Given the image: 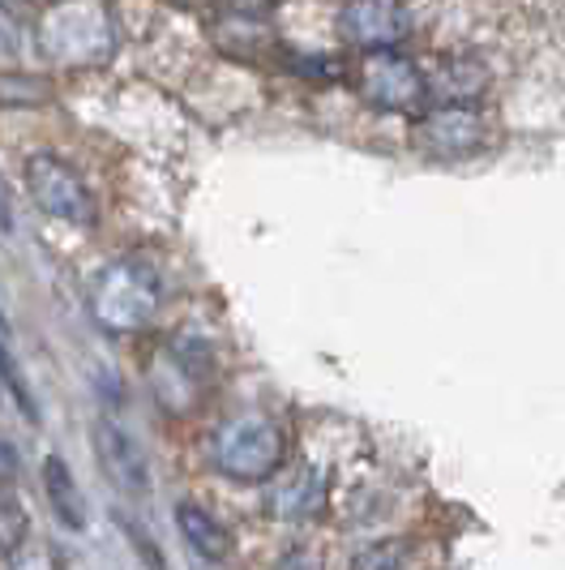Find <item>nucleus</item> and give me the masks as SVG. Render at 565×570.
<instances>
[{"label": "nucleus", "mask_w": 565, "mask_h": 570, "mask_svg": "<svg viewBox=\"0 0 565 570\" xmlns=\"http://www.w3.org/2000/svg\"><path fill=\"white\" fill-rule=\"evenodd\" d=\"M0 228L4 232L13 228V198H9V189H4V180H0Z\"/></svg>", "instance_id": "nucleus-14"}, {"label": "nucleus", "mask_w": 565, "mask_h": 570, "mask_svg": "<svg viewBox=\"0 0 565 570\" xmlns=\"http://www.w3.org/2000/svg\"><path fill=\"white\" fill-rule=\"evenodd\" d=\"M176 532L198 553L201 562H227L231 558V532L201 502H176Z\"/></svg>", "instance_id": "nucleus-9"}, {"label": "nucleus", "mask_w": 565, "mask_h": 570, "mask_svg": "<svg viewBox=\"0 0 565 570\" xmlns=\"http://www.w3.org/2000/svg\"><path fill=\"white\" fill-rule=\"evenodd\" d=\"M18 52H22V30H18V22L9 13H0V65L18 60Z\"/></svg>", "instance_id": "nucleus-13"}, {"label": "nucleus", "mask_w": 565, "mask_h": 570, "mask_svg": "<svg viewBox=\"0 0 565 570\" xmlns=\"http://www.w3.org/2000/svg\"><path fill=\"white\" fill-rule=\"evenodd\" d=\"M95 455H99L108 481L120 493H129V498H146L150 493V468H146V455H141V446L133 442L129 429H120L116 421L103 416L95 425Z\"/></svg>", "instance_id": "nucleus-8"}, {"label": "nucleus", "mask_w": 565, "mask_h": 570, "mask_svg": "<svg viewBox=\"0 0 565 570\" xmlns=\"http://www.w3.org/2000/svg\"><path fill=\"white\" fill-rule=\"evenodd\" d=\"M34 39L57 69H95L116 52L120 30L108 0H57L43 9Z\"/></svg>", "instance_id": "nucleus-1"}, {"label": "nucleus", "mask_w": 565, "mask_h": 570, "mask_svg": "<svg viewBox=\"0 0 565 570\" xmlns=\"http://www.w3.org/2000/svg\"><path fill=\"white\" fill-rule=\"evenodd\" d=\"M275 511L287 514V519H313V514L321 511V485H317V476H313V472H296V476L279 489Z\"/></svg>", "instance_id": "nucleus-12"}, {"label": "nucleus", "mask_w": 565, "mask_h": 570, "mask_svg": "<svg viewBox=\"0 0 565 570\" xmlns=\"http://www.w3.org/2000/svg\"><path fill=\"white\" fill-rule=\"evenodd\" d=\"M484 86H488V73L476 60H446V69L428 82V95H442L446 104H472Z\"/></svg>", "instance_id": "nucleus-11"}, {"label": "nucleus", "mask_w": 565, "mask_h": 570, "mask_svg": "<svg viewBox=\"0 0 565 570\" xmlns=\"http://www.w3.org/2000/svg\"><path fill=\"white\" fill-rule=\"evenodd\" d=\"M27 185L43 215H52L60 224H73V228H95L99 202L90 194V185L78 176V168L65 164L60 155H30Z\"/></svg>", "instance_id": "nucleus-4"}, {"label": "nucleus", "mask_w": 565, "mask_h": 570, "mask_svg": "<svg viewBox=\"0 0 565 570\" xmlns=\"http://www.w3.org/2000/svg\"><path fill=\"white\" fill-rule=\"evenodd\" d=\"M43 489H48V502H52L60 523L69 532H86V498L78 481H73V472H69V463L60 455L43 459Z\"/></svg>", "instance_id": "nucleus-10"}, {"label": "nucleus", "mask_w": 565, "mask_h": 570, "mask_svg": "<svg viewBox=\"0 0 565 570\" xmlns=\"http://www.w3.org/2000/svg\"><path fill=\"white\" fill-rule=\"evenodd\" d=\"M407 30H412V18L403 0H347L339 9V35L365 52L395 48L398 39H407Z\"/></svg>", "instance_id": "nucleus-7"}, {"label": "nucleus", "mask_w": 565, "mask_h": 570, "mask_svg": "<svg viewBox=\"0 0 565 570\" xmlns=\"http://www.w3.org/2000/svg\"><path fill=\"white\" fill-rule=\"evenodd\" d=\"M210 459L215 468L224 472L227 481H240V485H261L270 481L287 459V438L282 429L261 416V412H245V416H231L215 429L210 438Z\"/></svg>", "instance_id": "nucleus-3"}, {"label": "nucleus", "mask_w": 565, "mask_h": 570, "mask_svg": "<svg viewBox=\"0 0 565 570\" xmlns=\"http://www.w3.org/2000/svg\"><path fill=\"white\" fill-rule=\"evenodd\" d=\"M360 95L381 112H420L428 104V78L416 69V60L381 48L360 65Z\"/></svg>", "instance_id": "nucleus-5"}, {"label": "nucleus", "mask_w": 565, "mask_h": 570, "mask_svg": "<svg viewBox=\"0 0 565 570\" xmlns=\"http://www.w3.org/2000/svg\"><path fill=\"white\" fill-rule=\"evenodd\" d=\"M159 305H163L159 275L133 257H120L112 266H103L90 284V314L112 335L146 331L159 314Z\"/></svg>", "instance_id": "nucleus-2"}, {"label": "nucleus", "mask_w": 565, "mask_h": 570, "mask_svg": "<svg viewBox=\"0 0 565 570\" xmlns=\"http://www.w3.org/2000/svg\"><path fill=\"white\" fill-rule=\"evenodd\" d=\"M416 142L437 155V159H467L488 142V125L476 108L467 104H442V108H428L416 125Z\"/></svg>", "instance_id": "nucleus-6"}, {"label": "nucleus", "mask_w": 565, "mask_h": 570, "mask_svg": "<svg viewBox=\"0 0 565 570\" xmlns=\"http://www.w3.org/2000/svg\"><path fill=\"white\" fill-rule=\"evenodd\" d=\"M0 476H13V451L0 442Z\"/></svg>", "instance_id": "nucleus-15"}]
</instances>
